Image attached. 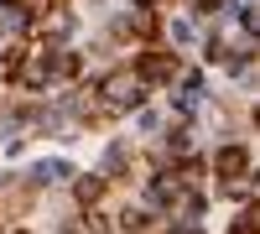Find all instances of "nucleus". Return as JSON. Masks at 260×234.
I'll return each instance as SVG.
<instances>
[{
    "label": "nucleus",
    "instance_id": "f257e3e1",
    "mask_svg": "<svg viewBox=\"0 0 260 234\" xmlns=\"http://www.w3.org/2000/svg\"><path fill=\"white\" fill-rule=\"evenodd\" d=\"M99 89H104V104H110V110H136V104L146 99V83L136 73H110Z\"/></svg>",
    "mask_w": 260,
    "mask_h": 234
},
{
    "label": "nucleus",
    "instance_id": "f03ea898",
    "mask_svg": "<svg viewBox=\"0 0 260 234\" xmlns=\"http://www.w3.org/2000/svg\"><path fill=\"white\" fill-rule=\"evenodd\" d=\"M0 31L6 37H26L31 31V11L21 6V0H6V6H0Z\"/></svg>",
    "mask_w": 260,
    "mask_h": 234
},
{
    "label": "nucleus",
    "instance_id": "7ed1b4c3",
    "mask_svg": "<svg viewBox=\"0 0 260 234\" xmlns=\"http://www.w3.org/2000/svg\"><path fill=\"white\" fill-rule=\"evenodd\" d=\"M245 166H250V151H245V146H224V151H219V172H224V177H240Z\"/></svg>",
    "mask_w": 260,
    "mask_h": 234
},
{
    "label": "nucleus",
    "instance_id": "20e7f679",
    "mask_svg": "<svg viewBox=\"0 0 260 234\" xmlns=\"http://www.w3.org/2000/svg\"><path fill=\"white\" fill-rule=\"evenodd\" d=\"M172 73H177V57H161L156 52V57H141V73L136 78L146 83V78H172Z\"/></svg>",
    "mask_w": 260,
    "mask_h": 234
},
{
    "label": "nucleus",
    "instance_id": "39448f33",
    "mask_svg": "<svg viewBox=\"0 0 260 234\" xmlns=\"http://www.w3.org/2000/svg\"><path fill=\"white\" fill-rule=\"evenodd\" d=\"M68 177V161H37L31 166V182H62Z\"/></svg>",
    "mask_w": 260,
    "mask_h": 234
},
{
    "label": "nucleus",
    "instance_id": "423d86ee",
    "mask_svg": "<svg viewBox=\"0 0 260 234\" xmlns=\"http://www.w3.org/2000/svg\"><path fill=\"white\" fill-rule=\"evenodd\" d=\"M99 193H104V182H99V177H83V182H78V198H83V203H94Z\"/></svg>",
    "mask_w": 260,
    "mask_h": 234
},
{
    "label": "nucleus",
    "instance_id": "0eeeda50",
    "mask_svg": "<svg viewBox=\"0 0 260 234\" xmlns=\"http://www.w3.org/2000/svg\"><path fill=\"white\" fill-rule=\"evenodd\" d=\"M68 234H83V224H78V229H68Z\"/></svg>",
    "mask_w": 260,
    "mask_h": 234
}]
</instances>
